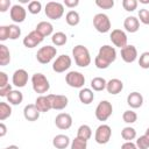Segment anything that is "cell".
Here are the masks:
<instances>
[{
    "mask_svg": "<svg viewBox=\"0 0 149 149\" xmlns=\"http://www.w3.org/2000/svg\"><path fill=\"white\" fill-rule=\"evenodd\" d=\"M116 59V50L114 47L111 45H102L99 49L98 55L94 58V64L98 69H107L111 63H113Z\"/></svg>",
    "mask_w": 149,
    "mask_h": 149,
    "instance_id": "obj_1",
    "label": "cell"
},
{
    "mask_svg": "<svg viewBox=\"0 0 149 149\" xmlns=\"http://www.w3.org/2000/svg\"><path fill=\"white\" fill-rule=\"evenodd\" d=\"M72 56L74 58V62L80 68H86L91 64V55L86 47L78 44L72 49Z\"/></svg>",
    "mask_w": 149,
    "mask_h": 149,
    "instance_id": "obj_2",
    "label": "cell"
},
{
    "mask_svg": "<svg viewBox=\"0 0 149 149\" xmlns=\"http://www.w3.org/2000/svg\"><path fill=\"white\" fill-rule=\"evenodd\" d=\"M31 86H33V90L41 95H43L50 90L49 80L43 73H40V72H36L31 76Z\"/></svg>",
    "mask_w": 149,
    "mask_h": 149,
    "instance_id": "obj_3",
    "label": "cell"
},
{
    "mask_svg": "<svg viewBox=\"0 0 149 149\" xmlns=\"http://www.w3.org/2000/svg\"><path fill=\"white\" fill-rule=\"evenodd\" d=\"M44 13H45L47 17H49L50 20H58L64 14V5L61 2H57V1L47 2Z\"/></svg>",
    "mask_w": 149,
    "mask_h": 149,
    "instance_id": "obj_4",
    "label": "cell"
},
{
    "mask_svg": "<svg viewBox=\"0 0 149 149\" xmlns=\"http://www.w3.org/2000/svg\"><path fill=\"white\" fill-rule=\"evenodd\" d=\"M56 54H57L56 47L44 45V47H42V48L38 49L37 54H36V59L41 64H48V63H50L55 58Z\"/></svg>",
    "mask_w": 149,
    "mask_h": 149,
    "instance_id": "obj_5",
    "label": "cell"
},
{
    "mask_svg": "<svg viewBox=\"0 0 149 149\" xmlns=\"http://www.w3.org/2000/svg\"><path fill=\"white\" fill-rule=\"evenodd\" d=\"M113 113V106L108 100H101L95 107V118L99 121H106Z\"/></svg>",
    "mask_w": 149,
    "mask_h": 149,
    "instance_id": "obj_6",
    "label": "cell"
},
{
    "mask_svg": "<svg viewBox=\"0 0 149 149\" xmlns=\"http://www.w3.org/2000/svg\"><path fill=\"white\" fill-rule=\"evenodd\" d=\"M93 26L97 31L105 34L111 30V20L104 13H98L93 17Z\"/></svg>",
    "mask_w": 149,
    "mask_h": 149,
    "instance_id": "obj_7",
    "label": "cell"
},
{
    "mask_svg": "<svg viewBox=\"0 0 149 149\" xmlns=\"http://www.w3.org/2000/svg\"><path fill=\"white\" fill-rule=\"evenodd\" d=\"M65 81L70 87L73 88H83L85 84V77L81 72L78 71H70L65 76Z\"/></svg>",
    "mask_w": 149,
    "mask_h": 149,
    "instance_id": "obj_8",
    "label": "cell"
},
{
    "mask_svg": "<svg viewBox=\"0 0 149 149\" xmlns=\"http://www.w3.org/2000/svg\"><path fill=\"white\" fill-rule=\"evenodd\" d=\"M112 136V129L108 125H100L97 129H95V134H94V140L98 144H106L108 143V141L111 140Z\"/></svg>",
    "mask_w": 149,
    "mask_h": 149,
    "instance_id": "obj_9",
    "label": "cell"
},
{
    "mask_svg": "<svg viewBox=\"0 0 149 149\" xmlns=\"http://www.w3.org/2000/svg\"><path fill=\"white\" fill-rule=\"evenodd\" d=\"M71 63H72V61H71V57L70 56H68V55H61V56H58L54 61V63H52V70L55 72H57V73L65 72L66 70L70 69Z\"/></svg>",
    "mask_w": 149,
    "mask_h": 149,
    "instance_id": "obj_10",
    "label": "cell"
},
{
    "mask_svg": "<svg viewBox=\"0 0 149 149\" xmlns=\"http://www.w3.org/2000/svg\"><path fill=\"white\" fill-rule=\"evenodd\" d=\"M43 40H44V37H43L38 31L33 30V31H30V33L23 38L22 43H23V45H24L26 48L33 49V48L37 47L40 43H42Z\"/></svg>",
    "mask_w": 149,
    "mask_h": 149,
    "instance_id": "obj_11",
    "label": "cell"
},
{
    "mask_svg": "<svg viewBox=\"0 0 149 149\" xmlns=\"http://www.w3.org/2000/svg\"><path fill=\"white\" fill-rule=\"evenodd\" d=\"M109 38H111L112 43L120 49H122L127 45V35L121 29H113L109 35Z\"/></svg>",
    "mask_w": 149,
    "mask_h": 149,
    "instance_id": "obj_12",
    "label": "cell"
},
{
    "mask_svg": "<svg viewBox=\"0 0 149 149\" xmlns=\"http://www.w3.org/2000/svg\"><path fill=\"white\" fill-rule=\"evenodd\" d=\"M9 15H10V19L12 21H14L15 23H21L26 20V16H27V12L24 9L23 6L21 5H13L10 10H9Z\"/></svg>",
    "mask_w": 149,
    "mask_h": 149,
    "instance_id": "obj_13",
    "label": "cell"
},
{
    "mask_svg": "<svg viewBox=\"0 0 149 149\" xmlns=\"http://www.w3.org/2000/svg\"><path fill=\"white\" fill-rule=\"evenodd\" d=\"M48 95H49V99L51 101L52 109L62 111L69 104V99L66 95H63V94H48Z\"/></svg>",
    "mask_w": 149,
    "mask_h": 149,
    "instance_id": "obj_14",
    "label": "cell"
},
{
    "mask_svg": "<svg viewBox=\"0 0 149 149\" xmlns=\"http://www.w3.org/2000/svg\"><path fill=\"white\" fill-rule=\"evenodd\" d=\"M12 83L16 87H24L28 83V72L24 69H17L14 71L12 77Z\"/></svg>",
    "mask_w": 149,
    "mask_h": 149,
    "instance_id": "obj_15",
    "label": "cell"
},
{
    "mask_svg": "<svg viewBox=\"0 0 149 149\" xmlns=\"http://www.w3.org/2000/svg\"><path fill=\"white\" fill-rule=\"evenodd\" d=\"M55 125L62 130H66L72 126V116L69 113H59L55 118Z\"/></svg>",
    "mask_w": 149,
    "mask_h": 149,
    "instance_id": "obj_16",
    "label": "cell"
},
{
    "mask_svg": "<svg viewBox=\"0 0 149 149\" xmlns=\"http://www.w3.org/2000/svg\"><path fill=\"white\" fill-rule=\"evenodd\" d=\"M121 58L126 63L135 62L137 58V49L132 44H127L125 48L121 49Z\"/></svg>",
    "mask_w": 149,
    "mask_h": 149,
    "instance_id": "obj_17",
    "label": "cell"
},
{
    "mask_svg": "<svg viewBox=\"0 0 149 149\" xmlns=\"http://www.w3.org/2000/svg\"><path fill=\"white\" fill-rule=\"evenodd\" d=\"M40 113L41 112L38 111V108L36 107L35 104L26 105L23 108V116L28 121H36L40 118Z\"/></svg>",
    "mask_w": 149,
    "mask_h": 149,
    "instance_id": "obj_18",
    "label": "cell"
},
{
    "mask_svg": "<svg viewBox=\"0 0 149 149\" xmlns=\"http://www.w3.org/2000/svg\"><path fill=\"white\" fill-rule=\"evenodd\" d=\"M35 105H36V107L38 108V111L41 113H47L50 109H52L49 95H40V97H37L36 100H35Z\"/></svg>",
    "mask_w": 149,
    "mask_h": 149,
    "instance_id": "obj_19",
    "label": "cell"
},
{
    "mask_svg": "<svg viewBox=\"0 0 149 149\" xmlns=\"http://www.w3.org/2000/svg\"><path fill=\"white\" fill-rule=\"evenodd\" d=\"M106 90H107V92L109 94H113V95L119 94L123 90V83L120 79H118V78H113V79L107 81Z\"/></svg>",
    "mask_w": 149,
    "mask_h": 149,
    "instance_id": "obj_20",
    "label": "cell"
},
{
    "mask_svg": "<svg viewBox=\"0 0 149 149\" xmlns=\"http://www.w3.org/2000/svg\"><path fill=\"white\" fill-rule=\"evenodd\" d=\"M127 104L130 108H140L143 105V97L140 92H132L127 97Z\"/></svg>",
    "mask_w": 149,
    "mask_h": 149,
    "instance_id": "obj_21",
    "label": "cell"
},
{
    "mask_svg": "<svg viewBox=\"0 0 149 149\" xmlns=\"http://www.w3.org/2000/svg\"><path fill=\"white\" fill-rule=\"evenodd\" d=\"M123 28L128 33H136L140 29V21L135 16H127L123 21Z\"/></svg>",
    "mask_w": 149,
    "mask_h": 149,
    "instance_id": "obj_22",
    "label": "cell"
},
{
    "mask_svg": "<svg viewBox=\"0 0 149 149\" xmlns=\"http://www.w3.org/2000/svg\"><path fill=\"white\" fill-rule=\"evenodd\" d=\"M36 31H38L43 37H47V36H52V31H54V26L48 22V21H41L37 23L36 26Z\"/></svg>",
    "mask_w": 149,
    "mask_h": 149,
    "instance_id": "obj_23",
    "label": "cell"
},
{
    "mask_svg": "<svg viewBox=\"0 0 149 149\" xmlns=\"http://www.w3.org/2000/svg\"><path fill=\"white\" fill-rule=\"evenodd\" d=\"M78 98H79L81 104L90 105L93 101V99H94V93H93V91L91 88L84 87V88H80V91L78 93Z\"/></svg>",
    "mask_w": 149,
    "mask_h": 149,
    "instance_id": "obj_24",
    "label": "cell"
},
{
    "mask_svg": "<svg viewBox=\"0 0 149 149\" xmlns=\"http://www.w3.org/2000/svg\"><path fill=\"white\" fill-rule=\"evenodd\" d=\"M69 144H71L70 139L64 134H58L52 139V146L56 149H65L69 147Z\"/></svg>",
    "mask_w": 149,
    "mask_h": 149,
    "instance_id": "obj_25",
    "label": "cell"
},
{
    "mask_svg": "<svg viewBox=\"0 0 149 149\" xmlns=\"http://www.w3.org/2000/svg\"><path fill=\"white\" fill-rule=\"evenodd\" d=\"M51 42L56 47H62L68 42V36L63 31H56L51 36Z\"/></svg>",
    "mask_w": 149,
    "mask_h": 149,
    "instance_id": "obj_26",
    "label": "cell"
},
{
    "mask_svg": "<svg viewBox=\"0 0 149 149\" xmlns=\"http://www.w3.org/2000/svg\"><path fill=\"white\" fill-rule=\"evenodd\" d=\"M106 85H107V81L102 77H94L91 80V87L93 91H97V92L104 91L106 88Z\"/></svg>",
    "mask_w": 149,
    "mask_h": 149,
    "instance_id": "obj_27",
    "label": "cell"
},
{
    "mask_svg": "<svg viewBox=\"0 0 149 149\" xmlns=\"http://www.w3.org/2000/svg\"><path fill=\"white\" fill-rule=\"evenodd\" d=\"M10 62V52L9 49L5 44H0V65L6 66Z\"/></svg>",
    "mask_w": 149,
    "mask_h": 149,
    "instance_id": "obj_28",
    "label": "cell"
},
{
    "mask_svg": "<svg viewBox=\"0 0 149 149\" xmlns=\"http://www.w3.org/2000/svg\"><path fill=\"white\" fill-rule=\"evenodd\" d=\"M7 100L10 105H20L23 100V94L22 92H20L19 90H13L8 97H7Z\"/></svg>",
    "mask_w": 149,
    "mask_h": 149,
    "instance_id": "obj_29",
    "label": "cell"
},
{
    "mask_svg": "<svg viewBox=\"0 0 149 149\" xmlns=\"http://www.w3.org/2000/svg\"><path fill=\"white\" fill-rule=\"evenodd\" d=\"M91 136H92V129H91V127L88 125H81L78 128V130H77V137L87 141V140L91 139Z\"/></svg>",
    "mask_w": 149,
    "mask_h": 149,
    "instance_id": "obj_30",
    "label": "cell"
},
{
    "mask_svg": "<svg viewBox=\"0 0 149 149\" xmlns=\"http://www.w3.org/2000/svg\"><path fill=\"white\" fill-rule=\"evenodd\" d=\"M65 21H66V23L69 26L74 27V26H77L79 23L80 16H79L78 12H76V10H69L66 13V15H65Z\"/></svg>",
    "mask_w": 149,
    "mask_h": 149,
    "instance_id": "obj_31",
    "label": "cell"
},
{
    "mask_svg": "<svg viewBox=\"0 0 149 149\" xmlns=\"http://www.w3.org/2000/svg\"><path fill=\"white\" fill-rule=\"evenodd\" d=\"M12 114V107L9 104L5 102V101H1L0 102V120L3 121L6 120L7 118H9Z\"/></svg>",
    "mask_w": 149,
    "mask_h": 149,
    "instance_id": "obj_32",
    "label": "cell"
},
{
    "mask_svg": "<svg viewBox=\"0 0 149 149\" xmlns=\"http://www.w3.org/2000/svg\"><path fill=\"white\" fill-rule=\"evenodd\" d=\"M121 137L127 142V141H132L136 137V130L133 127H125L121 130Z\"/></svg>",
    "mask_w": 149,
    "mask_h": 149,
    "instance_id": "obj_33",
    "label": "cell"
},
{
    "mask_svg": "<svg viewBox=\"0 0 149 149\" xmlns=\"http://www.w3.org/2000/svg\"><path fill=\"white\" fill-rule=\"evenodd\" d=\"M122 120L126 122V123H134L136 122L137 120V114L132 111V109H128V111H125L123 114H122Z\"/></svg>",
    "mask_w": 149,
    "mask_h": 149,
    "instance_id": "obj_34",
    "label": "cell"
},
{
    "mask_svg": "<svg viewBox=\"0 0 149 149\" xmlns=\"http://www.w3.org/2000/svg\"><path fill=\"white\" fill-rule=\"evenodd\" d=\"M70 148L71 149H87V141L79 139V137H76L72 140Z\"/></svg>",
    "mask_w": 149,
    "mask_h": 149,
    "instance_id": "obj_35",
    "label": "cell"
},
{
    "mask_svg": "<svg viewBox=\"0 0 149 149\" xmlns=\"http://www.w3.org/2000/svg\"><path fill=\"white\" fill-rule=\"evenodd\" d=\"M42 9V3L37 0H33L28 3V12L30 14H38Z\"/></svg>",
    "mask_w": 149,
    "mask_h": 149,
    "instance_id": "obj_36",
    "label": "cell"
},
{
    "mask_svg": "<svg viewBox=\"0 0 149 149\" xmlns=\"http://www.w3.org/2000/svg\"><path fill=\"white\" fill-rule=\"evenodd\" d=\"M137 0H123L122 1V7L127 12H134L137 8Z\"/></svg>",
    "mask_w": 149,
    "mask_h": 149,
    "instance_id": "obj_37",
    "label": "cell"
},
{
    "mask_svg": "<svg viewBox=\"0 0 149 149\" xmlns=\"http://www.w3.org/2000/svg\"><path fill=\"white\" fill-rule=\"evenodd\" d=\"M9 40H16L21 36V29L16 24H9Z\"/></svg>",
    "mask_w": 149,
    "mask_h": 149,
    "instance_id": "obj_38",
    "label": "cell"
},
{
    "mask_svg": "<svg viewBox=\"0 0 149 149\" xmlns=\"http://www.w3.org/2000/svg\"><path fill=\"white\" fill-rule=\"evenodd\" d=\"M136 147H137V149H148L149 148V137L146 134L140 136L136 140Z\"/></svg>",
    "mask_w": 149,
    "mask_h": 149,
    "instance_id": "obj_39",
    "label": "cell"
},
{
    "mask_svg": "<svg viewBox=\"0 0 149 149\" xmlns=\"http://www.w3.org/2000/svg\"><path fill=\"white\" fill-rule=\"evenodd\" d=\"M139 65L142 69H149V51H144L141 54L139 58Z\"/></svg>",
    "mask_w": 149,
    "mask_h": 149,
    "instance_id": "obj_40",
    "label": "cell"
},
{
    "mask_svg": "<svg viewBox=\"0 0 149 149\" xmlns=\"http://www.w3.org/2000/svg\"><path fill=\"white\" fill-rule=\"evenodd\" d=\"M95 5L101 9H111L114 6V0H95Z\"/></svg>",
    "mask_w": 149,
    "mask_h": 149,
    "instance_id": "obj_41",
    "label": "cell"
},
{
    "mask_svg": "<svg viewBox=\"0 0 149 149\" xmlns=\"http://www.w3.org/2000/svg\"><path fill=\"white\" fill-rule=\"evenodd\" d=\"M139 19L143 24H149V10L142 8L139 10Z\"/></svg>",
    "mask_w": 149,
    "mask_h": 149,
    "instance_id": "obj_42",
    "label": "cell"
},
{
    "mask_svg": "<svg viewBox=\"0 0 149 149\" xmlns=\"http://www.w3.org/2000/svg\"><path fill=\"white\" fill-rule=\"evenodd\" d=\"M9 38V27L8 26H1L0 27V41H6Z\"/></svg>",
    "mask_w": 149,
    "mask_h": 149,
    "instance_id": "obj_43",
    "label": "cell"
},
{
    "mask_svg": "<svg viewBox=\"0 0 149 149\" xmlns=\"http://www.w3.org/2000/svg\"><path fill=\"white\" fill-rule=\"evenodd\" d=\"M13 90H12V85L10 84H7L6 86H2V87H0V95L1 97H8V94L12 92Z\"/></svg>",
    "mask_w": 149,
    "mask_h": 149,
    "instance_id": "obj_44",
    "label": "cell"
},
{
    "mask_svg": "<svg viewBox=\"0 0 149 149\" xmlns=\"http://www.w3.org/2000/svg\"><path fill=\"white\" fill-rule=\"evenodd\" d=\"M10 7V0H0V12H6Z\"/></svg>",
    "mask_w": 149,
    "mask_h": 149,
    "instance_id": "obj_45",
    "label": "cell"
},
{
    "mask_svg": "<svg viewBox=\"0 0 149 149\" xmlns=\"http://www.w3.org/2000/svg\"><path fill=\"white\" fill-rule=\"evenodd\" d=\"M7 84H9V83H8V76H7L6 72L1 71V72H0V87L6 86Z\"/></svg>",
    "mask_w": 149,
    "mask_h": 149,
    "instance_id": "obj_46",
    "label": "cell"
},
{
    "mask_svg": "<svg viewBox=\"0 0 149 149\" xmlns=\"http://www.w3.org/2000/svg\"><path fill=\"white\" fill-rule=\"evenodd\" d=\"M64 6L69 7V8H74L79 5V0H64Z\"/></svg>",
    "mask_w": 149,
    "mask_h": 149,
    "instance_id": "obj_47",
    "label": "cell"
},
{
    "mask_svg": "<svg viewBox=\"0 0 149 149\" xmlns=\"http://www.w3.org/2000/svg\"><path fill=\"white\" fill-rule=\"evenodd\" d=\"M121 149H137L136 143H133L132 141H127L121 146Z\"/></svg>",
    "mask_w": 149,
    "mask_h": 149,
    "instance_id": "obj_48",
    "label": "cell"
},
{
    "mask_svg": "<svg viewBox=\"0 0 149 149\" xmlns=\"http://www.w3.org/2000/svg\"><path fill=\"white\" fill-rule=\"evenodd\" d=\"M6 133H7V127L3 122H1L0 123V137H3L6 135Z\"/></svg>",
    "mask_w": 149,
    "mask_h": 149,
    "instance_id": "obj_49",
    "label": "cell"
},
{
    "mask_svg": "<svg viewBox=\"0 0 149 149\" xmlns=\"http://www.w3.org/2000/svg\"><path fill=\"white\" fill-rule=\"evenodd\" d=\"M8 149H20L17 146H15V144H12V146H9V147H7Z\"/></svg>",
    "mask_w": 149,
    "mask_h": 149,
    "instance_id": "obj_50",
    "label": "cell"
},
{
    "mask_svg": "<svg viewBox=\"0 0 149 149\" xmlns=\"http://www.w3.org/2000/svg\"><path fill=\"white\" fill-rule=\"evenodd\" d=\"M140 2L143 3V5H146V3H149V0H140Z\"/></svg>",
    "mask_w": 149,
    "mask_h": 149,
    "instance_id": "obj_51",
    "label": "cell"
},
{
    "mask_svg": "<svg viewBox=\"0 0 149 149\" xmlns=\"http://www.w3.org/2000/svg\"><path fill=\"white\" fill-rule=\"evenodd\" d=\"M146 135L149 137V127H148V128H147V130H146Z\"/></svg>",
    "mask_w": 149,
    "mask_h": 149,
    "instance_id": "obj_52",
    "label": "cell"
},
{
    "mask_svg": "<svg viewBox=\"0 0 149 149\" xmlns=\"http://www.w3.org/2000/svg\"><path fill=\"white\" fill-rule=\"evenodd\" d=\"M20 2H22V3H24V2H28L27 0H20Z\"/></svg>",
    "mask_w": 149,
    "mask_h": 149,
    "instance_id": "obj_53",
    "label": "cell"
},
{
    "mask_svg": "<svg viewBox=\"0 0 149 149\" xmlns=\"http://www.w3.org/2000/svg\"><path fill=\"white\" fill-rule=\"evenodd\" d=\"M5 149H8V148H5Z\"/></svg>",
    "mask_w": 149,
    "mask_h": 149,
    "instance_id": "obj_54",
    "label": "cell"
}]
</instances>
